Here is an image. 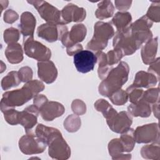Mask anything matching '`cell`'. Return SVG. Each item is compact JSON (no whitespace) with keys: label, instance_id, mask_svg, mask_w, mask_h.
Here are the masks:
<instances>
[{"label":"cell","instance_id":"obj_13","mask_svg":"<svg viewBox=\"0 0 160 160\" xmlns=\"http://www.w3.org/2000/svg\"><path fill=\"white\" fill-rule=\"evenodd\" d=\"M86 26L82 24H78L74 25L69 32H66L62 36L61 41L62 44L68 48L82 41L86 36Z\"/></svg>","mask_w":160,"mask_h":160},{"label":"cell","instance_id":"obj_22","mask_svg":"<svg viewBox=\"0 0 160 160\" xmlns=\"http://www.w3.org/2000/svg\"><path fill=\"white\" fill-rule=\"evenodd\" d=\"M4 54L8 62L11 64H18L23 60L22 48L19 43L8 44Z\"/></svg>","mask_w":160,"mask_h":160},{"label":"cell","instance_id":"obj_2","mask_svg":"<svg viewBox=\"0 0 160 160\" xmlns=\"http://www.w3.org/2000/svg\"><path fill=\"white\" fill-rule=\"evenodd\" d=\"M44 89V84L35 79L26 82L21 89L4 92L0 103L1 111L9 108H14L16 106H22Z\"/></svg>","mask_w":160,"mask_h":160},{"label":"cell","instance_id":"obj_4","mask_svg":"<svg viewBox=\"0 0 160 160\" xmlns=\"http://www.w3.org/2000/svg\"><path fill=\"white\" fill-rule=\"evenodd\" d=\"M94 35L87 44L86 48L89 50L100 51L108 45V40L114 35V30L110 22L98 21L94 24Z\"/></svg>","mask_w":160,"mask_h":160},{"label":"cell","instance_id":"obj_45","mask_svg":"<svg viewBox=\"0 0 160 160\" xmlns=\"http://www.w3.org/2000/svg\"><path fill=\"white\" fill-rule=\"evenodd\" d=\"M48 101V98L43 94H37L34 97L33 102L34 104L37 106L39 109Z\"/></svg>","mask_w":160,"mask_h":160},{"label":"cell","instance_id":"obj_20","mask_svg":"<svg viewBox=\"0 0 160 160\" xmlns=\"http://www.w3.org/2000/svg\"><path fill=\"white\" fill-rule=\"evenodd\" d=\"M158 37L150 39L142 48L141 54L142 62L145 64H150L155 61L158 46Z\"/></svg>","mask_w":160,"mask_h":160},{"label":"cell","instance_id":"obj_47","mask_svg":"<svg viewBox=\"0 0 160 160\" xmlns=\"http://www.w3.org/2000/svg\"><path fill=\"white\" fill-rule=\"evenodd\" d=\"M159 102H158L156 103L153 104L152 105V111L154 114V116L156 118H159Z\"/></svg>","mask_w":160,"mask_h":160},{"label":"cell","instance_id":"obj_42","mask_svg":"<svg viewBox=\"0 0 160 160\" xmlns=\"http://www.w3.org/2000/svg\"><path fill=\"white\" fill-rule=\"evenodd\" d=\"M4 21L8 24H12L19 18L18 14L12 9L6 10L4 14Z\"/></svg>","mask_w":160,"mask_h":160},{"label":"cell","instance_id":"obj_8","mask_svg":"<svg viewBox=\"0 0 160 160\" xmlns=\"http://www.w3.org/2000/svg\"><path fill=\"white\" fill-rule=\"evenodd\" d=\"M48 153L52 159L64 160L71 156V149L64 139L61 132L54 135L48 142Z\"/></svg>","mask_w":160,"mask_h":160},{"label":"cell","instance_id":"obj_19","mask_svg":"<svg viewBox=\"0 0 160 160\" xmlns=\"http://www.w3.org/2000/svg\"><path fill=\"white\" fill-rule=\"evenodd\" d=\"M159 80L152 74L149 72L140 71L136 74L134 81L131 85L134 88H149L156 84Z\"/></svg>","mask_w":160,"mask_h":160},{"label":"cell","instance_id":"obj_5","mask_svg":"<svg viewBox=\"0 0 160 160\" xmlns=\"http://www.w3.org/2000/svg\"><path fill=\"white\" fill-rule=\"evenodd\" d=\"M47 146L46 142L36 136L34 131L26 133L19 141L21 151L27 155L41 153L45 150Z\"/></svg>","mask_w":160,"mask_h":160},{"label":"cell","instance_id":"obj_46","mask_svg":"<svg viewBox=\"0 0 160 160\" xmlns=\"http://www.w3.org/2000/svg\"><path fill=\"white\" fill-rule=\"evenodd\" d=\"M82 50V46L81 44H76L69 48H66V52L69 56H74V54Z\"/></svg>","mask_w":160,"mask_h":160},{"label":"cell","instance_id":"obj_16","mask_svg":"<svg viewBox=\"0 0 160 160\" xmlns=\"http://www.w3.org/2000/svg\"><path fill=\"white\" fill-rule=\"evenodd\" d=\"M38 74L41 80L47 84L53 82L57 78L58 70L51 61H39L38 62Z\"/></svg>","mask_w":160,"mask_h":160},{"label":"cell","instance_id":"obj_9","mask_svg":"<svg viewBox=\"0 0 160 160\" xmlns=\"http://www.w3.org/2000/svg\"><path fill=\"white\" fill-rule=\"evenodd\" d=\"M138 143L159 142V129L158 123H151L137 127L133 132Z\"/></svg>","mask_w":160,"mask_h":160},{"label":"cell","instance_id":"obj_30","mask_svg":"<svg viewBox=\"0 0 160 160\" xmlns=\"http://www.w3.org/2000/svg\"><path fill=\"white\" fill-rule=\"evenodd\" d=\"M134 129L129 128L126 131L121 133L120 140L122 144L124 152L131 151L135 145V139L134 138Z\"/></svg>","mask_w":160,"mask_h":160},{"label":"cell","instance_id":"obj_41","mask_svg":"<svg viewBox=\"0 0 160 160\" xmlns=\"http://www.w3.org/2000/svg\"><path fill=\"white\" fill-rule=\"evenodd\" d=\"M19 77L21 81V82H27L31 80H32L33 72L32 69L29 66H24L19 69L18 71Z\"/></svg>","mask_w":160,"mask_h":160},{"label":"cell","instance_id":"obj_40","mask_svg":"<svg viewBox=\"0 0 160 160\" xmlns=\"http://www.w3.org/2000/svg\"><path fill=\"white\" fill-rule=\"evenodd\" d=\"M71 109L75 114L82 115L86 111V106L82 100L74 99L71 104Z\"/></svg>","mask_w":160,"mask_h":160},{"label":"cell","instance_id":"obj_27","mask_svg":"<svg viewBox=\"0 0 160 160\" xmlns=\"http://www.w3.org/2000/svg\"><path fill=\"white\" fill-rule=\"evenodd\" d=\"M141 154L144 159H159V142H153L151 144H148L143 146L141 150Z\"/></svg>","mask_w":160,"mask_h":160},{"label":"cell","instance_id":"obj_28","mask_svg":"<svg viewBox=\"0 0 160 160\" xmlns=\"http://www.w3.org/2000/svg\"><path fill=\"white\" fill-rule=\"evenodd\" d=\"M94 108L98 111L102 112L106 120L110 119L118 112L107 101L103 99H98L94 103Z\"/></svg>","mask_w":160,"mask_h":160},{"label":"cell","instance_id":"obj_23","mask_svg":"<svg viewBox=\"0 0 160 160\" xmlns=\"http://www.w3.org/2000/svg\"><path fill=\"white\" fill-rule=\"evenodd\" d=\"M114 11V8L111 1H102L98 3L95 15L98 19L102 20L112 16Z\"/></svg>","mask_w":160,"mask_h":160},{"label":"cell","instance_id":"obj_33","mask_svg":"<svg viewBox=\"0 0 160 160\" xmlns=\"http://www.w3.org/2000/svg\"><path fill=\"white\" fill-rule=\"evenodd\" d=\"M152 22L160 21V1H153L145 15Z\"/></svg>","mask_w":160,"mask_h":160},{"label":"cell","instance_id":"obj_31","mask_svg":"<svg viewBox=\"0 0 160 160\" xmlns=\"http://www.w3.org/2000/svg\"><path fill=\"white\" fill-rule=\"evenodd\" d=\"M81 119L76 114L69 115L64 121V128L70 132H76L81 127Z\"/></svg>","mask_w":160,"mask_h":160},{"label":"cell","instance_id":"obj_43","mask_svg":"<svg viewBox=\"0 0 160 160\" xmlns=\"http://www.w3.org/2000/svg\"><path fill=\"white\" fill-rule=\"evenodd\" d=\"M148 72L154 74L158 80L159 79V58L156 59L154 62L149 64Z\"/></svg>","mask_w":160,"mask_h":160},{"label":"cell","instance_id":"obj_44","mask_svg":"<svg viewBox=\"0 0 160 160\" xmlns=\"http://www.w3.org/2000/svg\"><path fill=\"white\" fill-rule=\"evenodd\" d=\"M116 8L120 11V12H126L131 6L132 1H115Z\"/></svg>","mask_w":160,"mask_h":160},{"label":"cell","instance_id":"obj_7","mask_svg":"<svg viewBox=\"0 0 160 160\" xmlns=\"http://www.w3.org/2000/svg\"><path fill=\"white\" fill-rule=\"evenodd\" d=\"M24 50L25 54L29 58L38 61H49L51 57V50L34 38H29L24 40Z\"/></svg>","mask_w":160,"mask_h":160},{"label":"cell","instance_id":"obj_25","mask_svg":"<svg viewBox=\"0 0 160 160\" xmlns=\"http://www.w3.org/2000/svg\"><path fill=\"white\" fill-rule=\"evenodd\" d=\"M97 57V61H98V76L99 78L103 80L108 74L109 71L112 69V66H110L107 63L106 54H105L102 51H98L96 54Z\"/></svg>","mask_w":160,"mask_h":160},{"label":"cell","instance_id":"obj_3","mask_svg":"<svg viewBox=\"0 0 160 160\" xmlns=\"http://www.w3.org/2000/svg\"><path fill=\"white\" fill-rule=\"evenodd\" d=\"M129 68L128 64L120 62L118 65L112 68L107 76L99 84V92L103 96L109 97L113 92L121 89L128 79Z\"/></svg>","mask_w":160,"mask_h":160},{"label":"cell","instance_id":"obj_18","mask_svg":"<svg viewBox=\"0 0 160 160\" xmlns=\"http://www.w3.org/2000/svg\"><path fill=\"white\" fill-rule=\"evenodd\" d=\"M36 24V18L31 12L26 11L21 14L19 28L21 33L23 35L24 40L29 38H34Z\"/></svg>","mask_w":160,"mask_h":160},{"label":"cell","instance_id":"obj_10","mask_svg":"<svg viewBox=\"0 0 160 160\" xmlns=\"http://www.w3.org/2000/svg\"><path fill=\"white\" fill-rule=\"evenodd\" d=\"M68 31V28L64 24H54L47 22L38 27L37 34L38 37L49 42H52L58 40L61 41L62 36Z\"/></svg>","mask_w":160,"mask_h":160},{"label":"cell","instance_id":"obj_17","mask_svg":"<svg viewBox=\"0 0 160 160\" xmlns=\"http://www.w3.org/2000/svg\"><path fill=\"white\" fill-rule=\"evenodd\" d=\"M65 111L63 105L56 101H47L40 109L39 112L45 121H52L62 116Z\"/></svg>","mask_w":160,"mask_h":160},{"label":"cell","instance_id":"obj_24","mask_svg":"<svg viewBox=\"0 0 160 160\" xmlns=\"http://www.w3.org/2000/svg\"><path fill=\"white\" fill-rule=\"evenodd\" d=\"M132 17L128 12H118L113 18L111 22L116 26L117 31L123 30L131 25Z\"/></svg>","mask_w":160,"mask_h":160},{"label":"cell","instance_id":"obj_12","mask_svg":"<svg viewBox=\"0 0 160 160\" xmlns=\"http://www.w3.org/2000/svg\"><path fill=\"white\" fill-rule=\"evenodd\" d=\"M109 128L116 133H122L128 130L132 122L131 115L127 111L117 112L112 118L106 120Z\"/></svg>","mask_w":160,"mask_h":160},{"label":"cell","instance_id":"obj_11","mask_svg":"<svg viewBox=\"0 0 160 160\" xmlns=\"http://www.w3.org/2000/svg\"><path fill=\"white\" fill-rule=\"evenodd\" d=\"M97 57L89 50H82L74 55V64L78 72L87 73L93 70Z\"/></svg>","mask_w":160,"mask_h":160},{"label":"cell","instance_id":"obj_21","mask_svg":"<svg viewBox=\"0 0 160 160\" xmlns=\"http://www.w3.org/2000/svg\"><path fill=\"white\" fill-rule=\"evenodd\" d=\"M128 112L133 116L147 118L151 115V108L150 104L142 100L136 103H131L128 106Z\"/></svg>","mask_w":160,"mask_h":160},{"label":"cell","instance_id":"obj_35","mask_svg":"<svg viewBox=\"0 0 160 160\" xmlns=\"http://www.w3.org/2000/svg\"><path fill=\"white\" fill-rule=\"evenodd\" d=\"M141 100L150 104H154L159 102V89L157 88H151L144 91Z\"/></svg>","mask_w":160,"mask_h":160},{"label":"cell","instance_id":"obj_1","mask_svg":"<svg viewBox=\"0 0 160 160\" xmlns=\"http://www.w3.org/2000/svg\"><path fill=\"white\" fill-rule=\"evenodd\" d=\"M152 38L151 31H133L130 26L127 28L117 31L113 39L114 49H120L124 56L134 53L143 43L147 42Z\"/></svg>","mask_w":160,"mask_h":160},{"label":"cell","instance_id":"obj_39","mask_svg":"<svg viewBox=\"0 0 160 160\" xmlns=\"http://www.w3.org/2000/svg\"><path fill=\"white\" fill-rule=\"evenodd\" d=\"M124 56L122 51L118 49H114L108 52L106 54L107 63L109 66H112L117 64Z\"/></svg>","mask_w":160,"mask_h":160},{"label":"cell","instance_id":"obj_38","mask_svg":"<svg viewBox=\"0 0 160 160\" xmlns=\"http://www.w3.org/2000/svg\"><path fill=\"white\" fill-rule=\"evenodd\" d=\"M128 94V99L131 103H136L141 100L144 91L142 89L129 86L126 91Z\"/></svg>","mask_w":160,"mask_h":160},{"label":"cell","instance_id":"obj_37","mask_svg":"<svg viewBox=\"0 0 160 160\" xmlns=\"http://www.w3.org/2000/svg\"><path fill=\"white\" fill-rule=\"evenodd\" d=\"M19 31L14 28H9L4 31V41L8 44L16 43L19 39Z\"/></svg>","mask_w":160,"mask_h":160},{"label":"cell","instance_id":"obj_15","mask_svg":"<svg viewBox=\"0 0 160 160\" xmlns=\"http://www.w3.org/2000/svg\"><path fill=\"white\" fill-rule=\"evenodd\" d=\"M61 18L66 24L71 22L82 21L86 15V10L82 8H79L74 4H68L61 11Z\"/></svg>","mask_w":160,"mask_h":160},{"label":"cell","instance_id":"obj_6","mask_svg":"<svg viewBox=\"0 0 160 160\" xmlns=\"http://www.w3.org/2000/svg\"><path fill=\"white\" fill-rule=\"evenodd\" d=\"M28 2L37 9L41 18L48 23L65 25L61 18V11L47 1H28Z\"/></svg>","mask_w":160,"mask_h":160},{"label":"cell","instance_id":"obj_36","mask_svg":"<svg viewBox=\"0 0 160 160\" xmlns=\"http://www.w3.org/2000/svg\"><path fill=\"white\" fill-rule=\"evenodd\" d=\"M6 121L11 125H17L19 124L20 112L14 108H9L2 112Z\"/></svg>","mask_w":160,"mask_h":160},{"label":"cell","instance_id":"obj_34","mask_svg":"<svg viewBox=\"0 0 160 160\" xmlns=\"http://www.w3.org/2000/svg\"><path fill=\"white\" fill-rule=\"evenodd\" d=\"M109 98L114 104L116 106H122L128 101V94L126 91L120 89L113 92Z\"/></svg>","mask_w":160,"mask_h":160},{"label":"cell","instance_id":"obj_48","mask_svg":"<svg viewBox=\"0 0 160 160\" xmlns=\"http://www.w3.org/2000/svg\"><path fill=\"white\" fill-rule=\"evenodd\" d=\"M9 2L8 1H0V4H1V12L2 11L6 9L8 7Z\"/></svg>","mask_w":160,"mask_h":160},{"label":"cell","instance_id":"obj_14","mask_svg":"<svg viewBox=\"0 0 160 160\" xmlns=\"http://www.w3.org/2000/svg\"><path fill=\"white\" fill-rule=\"evenodd\" d=\"M39 113V108L34 104L26 108L20 112L19 124L24 128L26 133L33 132L32 129L37 123Z\"/></svg>","mask_w":160,"mask_h":160},{"label":"cell","instance_id":"obj_29","mask_svg":"<svg viewBox=\"0 0 160 160\" xmlns=\"http://www.w3.org/2000/svg\"><path fill=\"white\" fill-rule=\"evenodd\" d=\"M21 81L19 77L18 72L11 71L1 81V87L3 90H8L12 87L18 86Z\"/></svg>","mask_w":160,"mask_h":160},{"label":"cell","instance_id":"obj_32","mask_svg":"<svg viewBox=\"0 0 160 160\" xmlns=\"http://www.w3.org/2000/svg\"><path fill=\"white\" fill-rule=\"evenodd\" d=\"M108 150L112 159L124 152L122 144L119 138L113 139L109 142Z\"/></svg>","mask_w":160,"mask_h":160},{"label":"cell","instance_id":"obj_26","mask_svg":"<svg viewBox=\"0 0 160 160\" xmlns=\"http://www.w3.org/2000/svg\"><path fill=\"white\" fill-rule=\"evenodd\" d=\"M59 132L60 131L56 128L48 127L42 124H38L34 131L36 136L46 141L47 144L50 139Z\"/></svg>","mask_w":160,"mask_h":160}]
</instances>
